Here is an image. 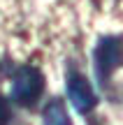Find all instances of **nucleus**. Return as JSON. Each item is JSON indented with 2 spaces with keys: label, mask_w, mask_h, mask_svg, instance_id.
Returning a JSON list of instances; mask_svg holds the SVG:
<instances>
[{
  "label": "nucleus",
  "mask_w": 123,
  "mask_h": 125,
  "mask_svg": "<svg viewBox=\"0 0 123 125\" xmlns=\"http://www.w3.org/2000/svg\"><path fill=\"white\" fill-rule=\"evenodd\" d=\"M67 97L79 114H88L98 102L95 90L88 83V79L74 70H70V74H67Z\"/></svg>",
  "instance_id": "obj_3"
},
{
  "label": "nucleus",
  "mask_w": 123,
  "mask_h": 125,
  "mask_svg": "<svg viewBox=\"0 0 123 125\" xmlns=\"http://www.w3.org/2000/svg\"><path fill=\"white\" fill-rule=\"evenodd\" d=\"M44 125H72L60 100H51L44 109Z\"/></svg>",
  "instance_id": "obj_4"
},
{
  "label": "nucleus",
  "mask_w": 123,
  "mask_h": 125,
  "mask_svg": "<svg viewBox=\"0 0 123 125\" xmlns=\"http://www.w3.org/2000/svg\"><path fill=\"white\" fill-rule=\"evenodd\" d=\"M12 123V109H9V102L2 93H0V125H9Z\"/></svg>",
  "instance_id": "obj_5"
},
{
  "label": "nucleus",
  "mask_w": 123,
  "mask_h": 125,
  "mask_svg": "<svg viewBox=\"0 0 123 125\" xmlns=\"http://www.w3.org/2000/svg\"><path fill=\"white\" fill-rule=\"evenodd\" d=\"M44 93V74L37 67H21L12 79V100L21 107H33Z\"/></svg>",
  "instance_id": "obj_1"
},
{
  "label": "nucleus",
  "mask_w": 123,
  "mask_h": 125,
  "mask_svg": "<svg viewBox=\"0 0 123 125\" xmlns=\"http://www.w3.org/2000/svg\"><path fill=\"white\" fill-rule=\"evenodd\" d=\"M121 65V40L114 35L109 37H102L98 42V49H95V72H98V79L105 83Z\"/></svg>",
  "instance_id": "obj_2"
}]
</instances>
